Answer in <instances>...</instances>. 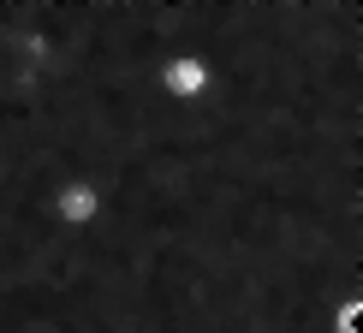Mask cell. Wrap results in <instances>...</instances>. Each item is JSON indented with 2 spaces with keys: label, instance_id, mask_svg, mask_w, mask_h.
Returning <instances> with one entry per match:
<instances>
[{
  "label": "cell",
  "instance_id": "7a4b0ae2",
  "mask_svg": "<svg viewBox=\"0 0 363 333\" xmlns=\"http://www.w3.org/2000/svg\"><path fill=\"white\" fill-rule=\"evenodd\" d=\"M101 208H108V196L96 191V179H66V185H54V196H48V215H54V226H66V232L96 226Z\"/></svg>",
  "mask_w": 363,
  "mask_h": 333
},
{
  "label": "cell",
  "instance_id": "6da1fadb",
  "mask_svg": "<svg viewBox=\"0 0 363 333\" xmlns=\"http://www.w3.org/2000/svg\"><path fill=\"white\" fill-rule=\"evenodd\" d=\"M238 18V12H233ZM226 42V36H220ZM215 42V48H220ZM215 48H185V54H167L161 60V72H155V89L167 101H179V108H196V101L215 89Z\"/></svg>",
  "mask_w": 363,
  "mask_h": 333
}]
</instances>
